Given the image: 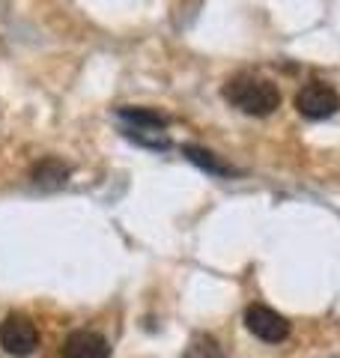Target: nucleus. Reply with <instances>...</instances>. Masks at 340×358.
Instances as JSON below:
<instances>
[{
  "label": "nucleus",
  "instance_id": "3",
  "mask_svg": "<svg viewBox=\"0 0 340 358\" xmlns=\"http://www.w3.org/2000/svg\"><path fill=\"white\" fill-rule=\"evenodd\" d=\"M296 110L304 120L334 117L340 110V96H337L334 87H328L323 81H311V84H304L296 93Z\"/></svg>",
  "mask_w": 340,
  "mask_h": 358
},
{
  "label": "nucleus",
  "instance_id": "1",
  "mask_svg": "<svg viewBox=\"0 0 340 358\" xmlns=\"http://www.w3.org/2000/svg\"><path fill=\"white\" fill-rule=\"evenodd\" d=\"M221 96L248 117H269L281 108L278 87L271 81H266V78H257V75H248V72L230 78L221 90Z\"/></svg>",
  "mask_w": 340,
  "mask_h": 358
},
{
  "label": "nucleus",
  "instance_id": "5",
  "mask_svg": "<svg viewBox=\"0 0 340 358\" xmlns=\"http://www.w3.org/2000/svg\"><path fill=\"white\" fill-rule=\"evenodd\" d=\"M108 355H111L108 341L90 329L72 331L60 346V358H108Z\"/></svg>",
  "mask_w": 340,
  "mask_h": 358
},
{
  "label": "nucleus",
  "instance_id": "8",
  "mask_svg": "<svg viewBox=\"0 0 340 358\" xmlns=\"http://www.w3.org/2000/svg\"><path fill=\"white\" fill-rule=\"evenodd\" d=\"M183 152H185V159H188V162H194V164L200 167V171H206V173H212V176H236V173H239L233 164L221 162L215 152L203 150V147H194V143H188V147H183Z\"/></svg>",
  "mask_w": 340,
  "mask_h": 358
},
{
  "label": "nucleus",
  "instance_id": "2",
  "mask_svg": "<svg viewBox=\"0 0 340 358\" xmlns=\"http://www.w3.org/2000/svg\"><path fill=\"white\" fill-rule=\"evenodd\" d=\"M0 346H3V352L15 355V358H27L36 352L39 331L33 326V320L24 317V313H9V317L0 322Z\"/></svg>",
  "mask_w": 340,
  "mask_h": 358
},
{
  "label": "nucleus",
  "instance_id": "7",
  "mask_svg": "<svg viewBox=\"0 0 340 358\" xmlns=\"http://www.w3.org/2000/svg\"><path fill=\"white\" fill-rule=\"evenodd\" d=\"M30 179L39 188H60V185H66V179H69V164H63L60 159L48 155V159H42V162L33 164Z\"/></svg>",
  "mask_w": 340,
  "mask_h": 358
},
{
  "label": "nucleus",
  "instance_id": "4",
  "mask_svg": "<svg viewBox=\"0 0 340 358\" xmlns=\"http://www.w3.org/2000/svg\"><path fill=\"white\" fill-rule=\"evenodd\" d=\"M245 326L254 338L266 341V343H281V341H287V334H290V322L283 320L278 310H271L266 305H248Z\"/></svg>",
  "mask_w": 340,
  "mask_h": 358
},
{
  "label": "nucleus",
  "instance_id": "9",
  "mask_svg": "<svg viewBox=\"0 0 340 358\" xmlns=\"http://www.w3.org/2000/svg\"><path fill=\"white\" fill-rule=\"evenodd\" d=\"M183 358H227V355L212 334H194V338L188 341Z\"/></svg>",
  "mask_w": 340,
  "mask_h": 358
},
{
  "label": "nucleus",
  "instance_id": "10",
  "mask_svg": "<svg viewBox=\"0 0 340 358\" xmlns=\"http://www.w3.org/2000/svg\"><path fill=\"white\" fill-rule=\"evenodd\" d=\"M129 141L141 143V147H150V150H167L170 147V138L164 129H122Z\"/></svg>",
  "mask_w": 340,
  "mask_h": 358
},
{
  "label": "nucleus",
  "instance_id": "6",
  "mask_svg": "<svg viewBox=\"0 0 340 358\" xmlns=\"http://www.w3.org/2000/svg\"><path fill=\"white\" fill-rule=\"evenodd\" d=\"M117 117L122 122V129H167V117L158 114L155 108H134L122 105L117 110Z\"/></svg>",
  "mask_w": 340,
  "mask_h": 358
}]
</instances>
